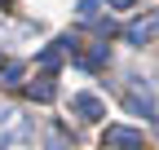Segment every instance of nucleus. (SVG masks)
Here are the masks:
<instances>
[{
  "label": "nucleus",
  "mask_w": 159,
  "mask_h": 150,
  "mask_svg": "<svg viewBox=\"0 0 159 150\" xmlns=\"http://www.w3.org/2000/svg\"><path fill=\"white\" fill-rule=\"evenodd\" d=\"M75 13L84 18V22H93V18H97V0H80V5H75Z\"/></svg>",
  "instance_id": "obj_5"
},
{
  "label": "nucleus",
  "mask_w": 159,
  "mask_h": 150,
  "mask_svg": "<svg viewBox=\"0 0 159 150\" xmlns=\"http://www.w3.org/2000/svg\"><path fill=\"white\" fill-rule=\"evenodd\" d=\"M18 75H22V62H9V66H5V80L13 84V80H18Z\"/></svg>",
  "instance_id": "obj_6"
},
{
  "label": "nucleus",
  "mask_w": 159,
  "mask_h": 150,
  "mask_svg": "<svg viewBox=\"0 0 159 150\" xmlns=\"http://www.w3.org/2000/svg\"><path fill=\"white\" fill-rule=\"evenodd\" d=\"M106 146H142V133L137 128H106Z\"/></svg>",
  "instance_id": "obj_2"
},
{
  "label": "nucleus",
  "mask_w": 159,
  "mask_h": 150,
  "mask_svg": "<svg viewBox=\"0 0 159 150\" xmlns=\"http://www.w3.org/2000/svg\"><path fill=\"white\" fill-rule=\"evenodd\" d=\"M128 110H133V115H142V119H150V115H155L150 93H146V88H142V93H128Z\"/></svg>",
  "instance_id": "obj_3"
},
{
  "label": "nucleus",
  "mask_w": 159,
  "mask_h": 150,
  "mask_svg": "<svg viewBox=\"0 0 159 150\" xmlns=\"http://www.w3.org/2000/svg\"><path fill=\"white\" fill-rule=\"evenodd\" d=\"M27 93H31L35 102H49V97H53V84H49V80H40V84H27Z\"/></svg>",
  "instance_id": "obj_4"
},
{
  "label": "nucleus",
  "mask_w": 159,
  "mask_h": 150,
  "mask_svg": "<svg viewBox=\"0 0 159 150\" xmlns=\"http://www.w3.org/2000/svg\"><path fill=\"white\" fill-rule=\"evenodd\" d=\"M106 5H115V9H128V5H133V0H106Z\"/></svg>",
  "instance_id": "obj_7"
},
{
  "label": "nucleus",
  "mask_w": 159,
  "mask_h": 150,
  "mask_svg": "<svg viewBox=\"0 0 159 150\" xmlns=\"http://www.w3.org/2000/svg\"><path fill=\"white\" fill-rule=\"evenodd\" d=\"M75 110H80L84 119H102V115H106L102 97H93V93H80V97H75Z\"/></svg>",
  "instance_id": "obj_1"
},
{
  "label": "nucleus",
  "mask_w": 159,
  "mask_h": 150,
  "mask_svg": "<svg viewBox=\"0 0 159 150\" xmlns=\"http://www.w3.org/2000/svg\"><path fill=\"white\" fill-rule=\"evenodd\" d=\"M0 9H9V0H0Z\"/></svg>",
  "instance_id": "obj_8"
}]
</instances>
